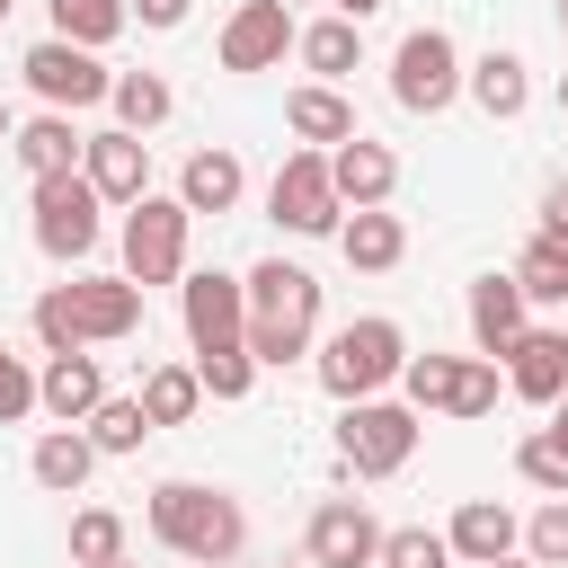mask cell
Wrapping results in <instances>:
<instances>
[{"label": "cell", "mask_w": 568, "mask_h": 568, "mask_svg": "<svg viewBox=\"0 0 568 568\" xmlns=\"http://www.w3.org/2000/svg\"><path fill=\"white\" fill-rule=\"evenodd\" d=\"M515 284H524V302H568V240L532 231V248L515 257Z\"/></svg>", "instance_id": "32"}, {"label": "cell", "mask_w": 568, "mask_h": 568, "mask_svg": "<svg viewBox=\"0 0 568 568\" xmlns=\"http://www.w3.org/2000/svg\"><path fill=\"white\" fill-rule=\"evenodd\" d=\"M80 435L98 444V462H115V453H142V435H160V426H151L142 390H133V399H115V390H106V399H98V417H89Z\"/></svg>", "instance_id": "28"}, {"label": "cell", "mask_w": 568, "mask_h": 568, "mask_svg": "<svg viewBox=\"0 0 568 568\" xmlns=\"http://www.w3.org/2000/svg\"><path fill=\"white\" fill-rule=\"evenodd\" d=\"M9 9H18V0H0V18H9Z\"/></svg>", "instance_id": "49"}, {"label": "cell", "mask_w": 568, "mask_h": 568, "mask_svg": "<svg viewBox=\"0 0 568 568\" xmlns=\"http://www.w3.org/2000/svg\"><path fill=\"white\" fill-rule=\"evenodd\" d=\"M373 9H390V0H337V18H355V27H364Z\"/></svg>", "instance_id": "41"}, {"label": "cell", "mask_w": 568, "mask_h": 568, "mask_svg": "<svg viewBox=\"0 0 568 568\" xmlns=\"http://www.w3.org/2000/svg\"><path fill=\"white\" fill-rule=\"evenodd\" d=\"M27 470H36V488L80 497V488H89V470H98V444H89L80 426H44V435H36V453H27Z\"/></svg>", "instance_id": "25"}, {"label": "cell", "mask_w": 568, "mask_h": 568, "mask_svg": "<svg viewBox=\"0 0 568 568\" xmlns=\"http://www.w3.org/2000/svg\"><path fill=\"white\" fill-rule=\"evenodd\" d=\"M18 417H36V364L0 346V426H18Z\"/></svg>", "instance_id": "38"}, {"label": "cell", "mask_w": 568, "mask_h": 568, "mask_svg": "<svg viewBox=\"0 0 568 568\" xmlns=\"http://www.w3.org/2000/svg\"><path fill=\"white\" fill-rule=\"evenodd\" d=\"M550 435H559V444H568V399H559V408H550Z\"/></svg>", "instance_id": "43"}, {"label": "cell", "mask_w": 568, "mask_h": 568, "mask_svg": "<svg viewBox=\"0 0 568 568\" xmlns=\"http://www.w3.org/2000/svg\"><path fill=\"white\" fill-rule=\"evenodd\" d=\"M470 98H479V115H497V124H515L524 106H532V71H524V53H506V44H488L479 62H470V80H462Z\"/></svg>", "instance_id": "21"}, {"label": "cell", "mask_w": 568, "mask_h": 568, "mask_svg": "<svg viewBox=\"0 0 568 568\" xmlns=\"http://www.w3.org/2000/svg\"><path fill=\"white\" fill-rule=\"evenodd\" d=\"M27 213H36V248H44L53 266L98 257V240H106V204H98V186H89L80 169H71V178H36Z\"/></svg>", "instance_id": "6"}, {"label": "cell", "mask_w": 568, "mask_h": 568, "mask_svg": "<svg viewBox=\"0 0 568 568\" xmlns=\"http://www.w3.org/2000/svg\"><path fill=\"white\" fill-rule=\"evenodd\" d=\"M27 89L53 106V115H80V106H106L115 98V71L89 53V44H62V36H44V44H27Z\"/></svg>", "instance_id": "9"}, {"label": "cell", "mask_w": 568, "mask_h": 568, "mask_svg": "<svg viewBox=\"0 0 568 568\" xmlns=\"http://www.w3.org/2000/svg\"><path fill=\"white\" fill-rule=\"evenodd\" d=\"M328 186H337V204L373 213V204H390V186H399V151L373 142V133H355V142L328 151Z\"/></svg>", "instance_id": "17"}, {"label": "cell", "mask_w": 568, "mask_h": 568, "mask_svg": "<svg viewBox=\"0 0 568 568\" xmlns=\"http://www.w3.org/2000/svg\"><path fill=\"white\" fill-rule=\"evenodd\" d=\"M462 80H470V62H462V44H453L444 27H408V36H399V53H390V98H399L408 115H444V106L462 98Z\"/></svg>", "instance_id": "7"}, {"label": "cell", "mask_w": 568, "mask_h": 568, "mask_svg": "<svg viewBox=\"0 0 568 568\" xmlns=\"http://www.w3.org/2000/svg\"><path fill=\"white\" fill-rule=\"evenodd\" d=\"M240 284H248V355L275 364V373L302 364L311 337H320V275L293 266V257H257Z\"/></svg>", "instance_id": "3"}, {"label": "cell", "mask_w": 568, "mask_h": 568, "mask_svg": "<svg viewBox=\"0 0 568 568\" xmlns=\"http://www.w3.org/2000/svg\"><path fill=\"white\" fill-rule=\"evenodd\" d=\"M506 390L532 408H559L568 399V328H524L506 346Z\"/></svg>", "instance_id": "16"}, {"label": "cell", "mask_w": 568, "mask_h": 568, "mask_svg": "<svg viewBox=\"0 0 568 568\" xmlns=\"http://www.w3.org/2000/svg\"><path fill=\"white\" fill-rule=\"evenodd\" d=\"M186 231H195V213L178 204V195H142L133 213H124V275L151 293V284H186Z\"/></svg>", "instance_id": "8"}, {"label": "cell", "mask_w": 568, "mask_h": 568, "mask_svg": "<svg viewBox=\"0 0 568 568\" xmlns=\"http://www.w3.org/2000/svg\"><path fill=\"white\" fill-rule=\"evenodd\" d=\"M115 568H142V559H115Z\"/></svg>", "instance_id": "47"}, {"label": "cell", "mask_w": 568, "mask_h": 568, "mask_svg": "<svg viewBox=\"0 0 568 568\" xmlns=\"http://www.w3.org/2000/svg\"><path fill=\"white\" fill-rule=\"evenodd\" d=\"M541 240H568V178L541 186Z\"/></svg>", "instance_id": "40"}, {"label": "cell", "mask_w": 568, "mask_h": 568, "mask_svg": "<svg viewBox=\"0 0 568 568\" xmlns=\"http://www.w3.org/2000/svg\"><path fill=\"white\" fill-rule=\"evenodd\" d=\"M178 320H186L195 364H204V355H222V346H248V284H240V275H222V266H204V275H186V284H178Z\"/></svg>", "instance_id": "11"}, {"label": "cell", "mask_w": 568, "mask_h": 568, "mask_svg": "<svg viewBox=\"0 0 568 568\" xmlns=\"http://www.w3.org/2000/svg\"><path fill=\"white\" fill-rule=\"evenodd\" d=\"M142 328V284L133 275H71L36 293V346L44 355H89Z\"/></svg>", "instance_id": "1"}, {"label": "cell", "mask_w": 568, "mask_h": 568, "mask_svg": "<svg viewBox=\"0 0 568 568\" xmlns=\"http://www.w3.org/2000/svg\"><path fill=\"white\" fill-rule=\"evenodd\" d=\"M515 470H524L541 497H568V444H559L550 426H532V435L515 444Z\"/></svg>", "instance_id": "34"}, {"label": "cell", "mask_w": 568, "mask_h": 568, "mask_svg": "<svg viewBox=\"0 0 568 568\" xmlns=\"http://www.w3.org/2000/svg\"><path fill=\"white\" fill-rule=\"evenodd\" d=\"M417 453V408L408 399H346L337 408V470L346 479H390Z\"/></svg>", "instance_id": "5"}, {"label": "cell", "mask_w": 568, "mask_h": 568, "mask_svg": "<svg viewBox=\"0 0 568 568\" xmlns=\"http://www.w3.org/2000/svg\"><path fill=\"white\" fill-rule=\"evenodd\" d=\"M311 568H382V524L364 515V497H320L311 532H302Z\"/></svg>", "instance_id": "12"}, {"label": "cell", "mask_w": 568, "mask_h": 568, "mask_svg": "<svg viewBox=\"0 0 568 568\" xmlns=\"http://www.w3.org/2000/svg\"><path fill=\"white\" fill-rule=\"evenodd\" d=\"M284 124H293L311 151H337V142H355V133H364V124H355V106H346L328 80H302V89L284 98Z\"/></svg>", "instance_id": "22"}, {"label": "cell", "mask_w": 568, "mask_h": 568, "mask_svg": "<svg viewBox=\"0 0 568 568\" xmlns=\"http://www.w3.org/2000/svg\"><path fill=\"white\" fill-rule=\"evenodd\" d=\"M9 151L27 160V178H71V169H80V151H89V133H80L71 115H53V106H44V115H27V124H18V142H9Z\"/></svg>", "instance_id": "23"}, {"label": "cell", "mask_w": 568, "mask_h": 568, "mask_svg": "<svg viewBox=\"0 0 568 568\" xmlns=\"http://www.w3.org/2000/svg\"><path fill=\"white\" fill-rule=\"evenodd\" d=\"M266 213H275L293 240L337 231V222H346V204H337V186H328V151H284V169L266 178Z\"/></svg>", "instance_id": "10"}, {"label": "cell", "mask_w": 568, "mask_h": 568, "mask_svg": "<svg viewBox=\"0 0 568 568\" xmlns=\"http://www.w3.org/2000/svg\"><path fill=\"white\" fill-rule=\"evenodd\" d=\"M98 399H106V364H98V355H44V373H36V408H44L53 426H89Z\"/></svg>", "instance_id": "18"}, {"label": "cell", "mask_w": 568, "mask_h": 568, "mask_svg": "<svg viewBox=\"0 0 568 568\" xmlns=\"http://www.w3.org/2000/svg\"><path fill=\"white\" fill-rule=\"evenodd\" d=\"M311 373H320V390H328L337 408H346V399H382V390L408 373V337H399V320L364 311V320L328 328V346L311 355Z\"/></svg>", "instance_id": "4"}, {"label": "cell", "mask_w": 568, "mask_h": 568, "mask_svg": "<svg viewBox=\"0 0 568 568\" xmlns=\"http://www.w3.org/2000/svg\"><path fill=\"white\" fill-rule=\"evenodd\" d=\"M284 568H311V559H284Z\"/></svg>", "instance_id": "48"}, {"label": "cell", "mask_w": 568, "mask_h": 568, "mask_svg": "<svg viewBox=\"0 0 568 568\" xmlns=\"http://www.w3.org/2000/svg\"><path fill=\"white\" fill-rule=\"evenodd\" d=\"M142 408H151V426H186L204 408V373L195 364H151L142 373Z\"/></svg>", "instance_id": "27"}, {"label": "cell", "mask_w": 568, "mask_h": 568, "mask_svg": "<svg viewBox=\"0 0 568 568\" xmlns=\"http://www.w3.org/2000/svg\"><path fill=\"white\" fill-rule=\"evenodd\" d=\"M497 568H532V559H497Z\"/></svg>", "instance_id": "45"}, {"label": "cell", "mask_w": 568, "mask_h": 568, "mask_svg": "<svg viewBox=\"0 0 568 568\" xmlns=\"http://www.w3.org/2000/svg\"><path fill=\"white\" fill-rule=\"evenodd\" d=\"M453 373H462V355H408V373H399V399H408L417 417H444V399H453Z\"/></svg>", "instance_id": "33"}, {"label": "cell", "mask_w": 568, "mask_h": 568, "mask_svg": "<svg viewBox=\"0 0 568 568\" xmlns=\"http://www.w3.org/2000/svg\"><path fill=\"white\" fill-rule=\"evenodd\" d=\"M240 195H248V169H240V151H222V142L178 169V204H186V213H231Z\"/></svg>", "instance_id": "24"}, {"label": "cell", "mask_w": 568, "mask_h": 568, "mask_svg": "<svg viewBox=\"0 0 568 568\" xmlns=\"http://www.w3.org/2000/svg\"><path fill=\"white\" fill-rule=\"evenodd\" d=\"M0 142H18V115H9V98H0Z\"/></svg>", "instance_id": "42"}, {"label": "cell", "mask_w": 568, "mask_h": 568, "mask_svg": "<svg viewBox=\"0 0 568 568\" xmlns=\"http://www.w3.org/2000/svg\"><path fill=\"white\" fill-rule=\"evenodd\" d=\"M142 515H151V541H160V550H178V559H195V568H231V559L248 550V515H240V497H231V488L160 479Z\"/></svg>", "instance_id": "2"}, {"label": "cell", "mask_w": 568, "mask_h": 568, "mask_svg": "<svg viewBox=\"0 0 568 568\" xmlns=\"http://www.w3.org/2000/svg\"><path fill=\"white\" fill-rule=\"evenodd\" d=\"M124 559V515L115 506H80L71 515V568H115Z\"/></svg>", "instance_id": "31"}, {"label": "cell", "mask_w": 568, "mask_h": 568, "mask_svg": "<svg viewBox=\"0 0 568 568\" xmlns=\"http://www.w3.org/2000/svg\"><path fill=\"white\" fill-rule=\"evenodd\" d=\"M293 53L311 62V80H328V89H337V80L364 62V27H355V18H320V27H302V44H293Z\"/></svg>", "instance_id": "26"}, {"label": "cell", "mask_w": 568, "mask_h": 568, "mask_svg": "<svg viewBox=\"0 0 568 568\" xmlns=\"http://www.w3.org/2000/svg\"><path fill=\"white\" fill-rule=\"evenodd\" d=\"M382 568H453V541L426 524H399V532H382Z\"/></svg>", "instance_id": "36"}, {"label": "cell", "mask_w": 568, "mask_h": 568, "mask_svg": "<svg viewBox=\"0 0 568 568\" xmlns=\"http://www.w3.org/2000/svg\"><path fill=\"white\" fill-rule=\"evenodd\" d=\"M44 9H53V36H62V44H89V53H98V44H115V36L133 27V9H124V0H44Z\"/></svg>", "instance_id": "29"}, {"label": "cell", "mask_w": 568, "mask_h": 568, "mask_svg": "<svg viewBox=\"0 0 568 568\" xmlns=\"http://www.w3.org/2000/svg\"><path fill=\"white\" fill-rule=\"evenodd\" d=\"M444 541H453L462 568H497V559L524 550V524H515V506H497V497H462L453 524H444Z\"/></svg>", "instance_id": "15"}, {"label": "cell", "mask_w": 568, "mask_h": 568, "mask_svg": "<svg viewBox=\"0 0 568 568\" xmlns=\"http://www.w3.org/2000/svg\"><path fill=\"white\" fill-rule=\"evenodd\" d=\"M497 390H506V382H497V364H488V355H462V373H453V399H444V417H488V408H497Z\"/></svg>", "instance_id": "35"}, {"label": "cell", "mask_w": 568, "mask_h": 568, "mask_svg": "<svg viewBox=\"0 0 568 568\" xmlns=\"http://www.w3.org/2000/svg\"><path fill=\"white\" fill-rule=\"evenodd\" d=\"M106 106H115V124H124V133H151V124H169V106H178V98H169V80H160V71H115V98H106Z\"/></svg>", "instance_id": "30"}, {"label": "cell", "mask_w": 568, "mask_h": 568, "mask_svg": "<svg viewBox=\"0 0 568 568\" xmlns=\"http://www.w3.org/2000/svg\"><path fill=\"white\" fill-rule=\"evenodd\" d=\"M124 9H133L142 27H160V36H169V27H186V9H195V0H124Z\"/></svg>", "instance_id": "39"}, {"label": "cell", "mask_w": 568, "mask_h": 568, "mask_svg": "<svg viewBox=\"0 0 568 568\" xmlns=\"http://www.w3.org/2000/svg\"><path fill=\"white\" fill-rule=\"evenodd\" d=\"M559 106H568V71H559Z\"/></svg>", "instance_id": "44"}, {"label": "cell", "mask_w": 568, "mask_h": 568, "mask_svg": "<svg viewBox=\"0 0 568 568\" xmlns=\"http://www.w3.org/2000/svg\"><path fill=\"white\" fill-rule=\"evenodd\" d=\"M293 44H302V27H293L284 0H240L231 27H222V71H275Z\"/></svg>", "instance_id": "14"}, {"label": "cell", "mask_w": 568, "mask_h": 568, "mask_svg": "<svg viewBox=\"0 0 568 568\" xmlns=\"http://www.w3.org/2000/svg\"><path fill=\"white\" fill-rule=\"evenodd\" d=\"M524 559H532V568H568V497H550V506L524 524Z\"/></svg>", "instance_id": "37"}, {"label": "cell", "mask_w": 568, "mask_h": 568, "mask_svg": "<svg viewBox=\"0 0 568 568\" xmlns=\"http://www.w3.org/2000/svg\"><path fill=\"white\" fill-rule=\"evenodd\" d=\"M559 36H568V0H559Z\"/></svg>", "instance_id": "46"}, {"label": "cell", "mask_w": 568, "mask_h": 568, "mask_svg": "<svg viewBox=\"0 0 568 568\" xmlns=\"http://www.w3.org/2000/svg\"><path fill=\"white\" fill-rule=\"evenodd\" d=\"M80 178L98 186V204H142L151 195V142L142 133H124V124H106V133H89V151H80Z\"/></svg>", "instance_id": "13"}, {"label": "cell", "mask_w": 568, "mask_h": 568, "mask_svg": "<svg viewBox=\"0 0 568 568\" xmlns=\"http://www.w3.org/2000/svg\"><path fill=\"white\" fill-rule=\"evenodd\" d=\"M337 257H346L355 275H390V266L408 257V222L382 213V204H373V213H346V222H337Z\"/></svg>", "instance_id": "20"}, {"label": "cell", "mask_w": 568, "mask_h": 568, "mask_svg": "<svg viewBox=\"0 0 568 568\" xmlns=\"http://www.w3.org/2000/svg\"><path fill=\"white\" fill-rule=\"evenodd\" d=\"M524 328H532V302H524L515 266H506V275H479V284H470V346L497 364V355H506Z\"/></svg>", "instance_id": "19"}]
</instances>
